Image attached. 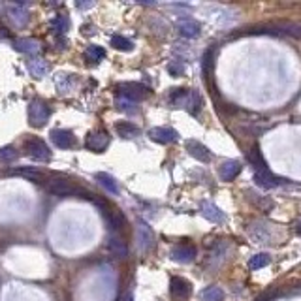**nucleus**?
I'll list each match as a JSON object with an SVG mask.
<instances>
[{"instance_id":"1","label":"nucleus","mask_w":301,"mask_h":301,"mask_svg":"<svg viewBox=\"0 0 301 301\" xmlns=\"http://www.w3.org/2000/svg\"><path fill=\"white\" fill-rule=\"evenodd\" d=\"M49 117H51V109L47 108L46 102L42 100L31 102V106H29V121H31L32 126H36V128L46 126Z\"/></svg>"},{"instance_id":"2","label":"nucleus","mask_w":301,"mask_h":301,"mask_svg":"<svg viewBox=\"0 0 301 301\" xmlns=\"http://www.w3.org/2000/svg\"><path fill=\"white\" fill-rule=\"evenodd\" d=\"M25 149H27V155L38 160V162H49L51 160V151L49 147L46 145V141L40 138H32L25 143Z\"/></svg>"},{"instance_id":"3","label":"nucleus","mask_w":301,"mask_h":301,"mask_svg":"<svg viewBox=\"0 0 301 301\" xmlns=\"http://www.w3.org/2000/svg\"><path fill=\"white\" fill-rule=\"evenodd\" d=\"M117 91H119V94L123 98L132 102L143 100V98H147L151 94V89L141 85V83H121V85H117Z\"/></svg>"},{"instance_id":"4","label":"nucleus","mask_w":301,"mask_h":301,"mask_svg":"<svg viewBox=\"0 0 301 301\" xmlns=\"http://www.w3.org/2000/svg\"><path fill=\"white\" fill-rule=\"evenodd\" d=\"M170 293L175 301H185L192 293V284L183 277H173L170 280Z\"/></svg>"},{"instance_id":"5","label":"nucleus","mask_w":301,"mask_h":301,"mask_svg":"<svg viewBox=\"0 0 301 301\" xmlns=\"http://www.w3.org/2000/svg\"><path fill=\"white\" fill-rule=\"evenodd\" d=\"M6 10H8L10 21L16 27H25L29 23V19H31V14H29V10L25 8L23 4H8Z\"/></svg>"},{"instance_id":"6","label":"nucleus","mask_w":301,"mask_h":301,"mask_svg":"<svg viewBox=\"0 0 301 301\" xmlns=\"http://www.w3.org/2000/svg\"><path fill=\"white\" fill-rule=\"evenodd\" d=\"M149 138L156 143H171V141H177L179 134L173 128H168V126H156V128L149 130Z\"/></svg>"},{"instance_id":"7","label":"nucleus","mask_w":301,"mask_h":301,"mask_svg":"<svg viewBox=\"0 0 301 301\" xmlns=\"http://www.w3.org/2000/svg\"><path fill=\"white\" fill-rule=\"evenodd\" d=\"M136 235H138V248L141 252H147L151 245H153V239H155V235L151 232V228L147 226V222L143 220H139L138 222V230H136Z\"/></svg>"},{"instance_id":"8","label":"nucleus","mask_w":301,"mask_h":301,"mask_svg":"<svg viewBox=\"0 0 301 301\" xmlns=\"http://www.w3.org/2000/svg\"><path fill=\"white\" fill-rule=\"evenodd\" d=\"M186 151H188V155L194 156L196 160H200V162H211V151H209L207 147L200 143V141H196V139H190V141H186Z\"/></svg>"},{"instance_id":"9","label":"nucleus","mask_w":301,"mask_h":301,"mask_svg":"<svg viewBox=\"0 0 301 301\" xmlns=\"http://www.w3.org/2000/svg\"><path fill=\"white\" fill-rule=\"evenodd\" d=\"M254 181H256V185L263 186V188H275V186L282 185V179L277 177V175H273L269 171V168H267V170L254 171Z\"/></svg>"},{"instance_id":"10","label":"nucleus","mask_w":301,"mask_h":301,"mask_svg":"<svg viewBox=\"0 0 301 301\" xmlns=\"http://www.w3.org/2000/svg\"><path fill=\"white\" fill-rule=\"evenodd\" d=\"M171 258L179 263H190L196 258V247L192 245H177L171 250Z\"/></svg>"},{"instance_id":"11","label":"nucleus","mask_w":301,"mask_h":301,"mask_svg":"<svg viewBox=\"0 0 301 301\" xmlns=\"http://www.w3.org/2000/svg\"><path fill=\"white\" fill-rule=\"evenodd\" d=\"M87 149H91V151H96V153H102V151H106V147L109 145V136L106 132H94L91 134L85 141Z\"/></svg>"},{"instance_id":"12","label":"nucleus","mask_w":301,"mask_h":301,"mask_svg":"<svg viewBox=\"0 0 301 301\" xmlns=\"http://www.w3.org/2000/svg\"><path fill=\"white\" fill-rule=\"evenodd\" d=\"M51 141L59 149H70V147H74V143H76V138H74V134L70 130L57 128V130L51 132Z\"/></svg>"},{"instance_id":"13","label":"nucleus","mask_w":301,"mask_h":301,"mask_svg":"<svg viewBox=\"0 0 301 301\" xmlns=\"http://www.w3.org/2000/svg\"><path fill=\"white\" fill-rule=\"evenodd\" d=\"M177 31H179V34L185 36V38H198L201 29H200V23H198V21L186 17V19H181L177 23Z\"/></svg>"},{"instance_id":"14","label":"nucleus","mask_w":301,"mask_h":301,"mask_svg":"<svg viewBox=\"0 0 301 301\" xmlns=\"http://www.w3.org/2000/svg\"><path fill=\"white\" fill-rule=\"evenodd\" d=\"M47 190L55 196H74L78 192L76 186L70 185L68 181H62V179H53L49 185H47Z\"/></svg>"},{"instance_id":"15","label":"nucleus","mask_w":301,"mask_h":301,"mask_svg":"<svg viewBox=\"0 0 301 301\" xmlns=\"http://www.w3.org/2000/svg\"><path fill=\"white\" fill-rule=\"evenodd\" d=\"M200 213L203 218H207V220H211V222H224L226 220V216H224V213L220 211V209L216 207L215 203H211V201H203L200 207Z\"/></svg>"},{"instance_id":"16","label":"nucleus","mask_w":301,"mask_h":301,"mask_svg":"<svg viewBox=\"0 0 301 301\" xmlns=\"http://www.w3.org/2000/svg\"><path fill=\"white\" fill-rule=\"evenodd\" d=\"M17 51H21V53H27V55H38L42 53V44H40L38 40L34 38H19L14 44Z\"/></svg>"},{"instance_id":"17","label":"nucleus","mask_w":301,"mask_h":301,"mask_svg":"<svg viewBox=\"0 0 301 301\" xmlns=\"http://www.w3.org/2000/svg\"><path fill=\"white\" fill-rule=\"evenodd\" d=\"M239 171H241V162H237V160H226L220 166L218 175H220L222 181H232V179H235V175H239Z\"/></svg>"},{"instance_id":"18","label":"nucleus","mask_w":301,"mask_h":301,"mask_svg":"<svg viewBox=\"0 0 301 301\" xmlns=\"http://www.w3.org/2000/svg\"><path fill=\"white\" fill-rule=\"evenodd\" d=\"M108 248H109V252L113 256H117V258H126V254H128L126 243H124L121 237H117V235L108 237Z\"/></svg>"},{"instance_id":"19","label":"nucleus","mask_w":301,"mask_h":301,"mask_svg":"<svg viewBox=\"0 0 301 301\" xmlns=\"http://www.w3.org/2000/svg\"><path fill=\"white\" fill-rule=\"evenodd\" d=\"M115 130L117 134L121 136V138H136V136H139V128L136 126V124L128 123V121H123V123H117L115 124Z\"/></svg>"},{"instance_id":"20","label":"nucleus","mask_w":301,"mask_h":301,"mask_svg":"<svg viewBox=\"0 0 301 301\" xmlns=\"http://www.w3.org/2000/svg\"><path fill=\"white\" fill-rule=\"evenodd\" d=\"M29 72H31L34 78H44L49 72V64L42 59H34V61H29Z\"/></svg>"},{"instance_id":"21","label":"nucleus","mask_w":301,"mask_h":301,"mask_svg":"<svg viewBox=\"0 0 301 301\" xmlns=\"http://www.w3.org/2000/svg\"><path fill=\"white\" fill-rule=\"evenodd\" d=\"M96 181L100 183L108 192L111 194H119V186H117V181L109 173H104V171H100V173H96Z\"/></svg>"},{"instance_id":"22","label":"nucleus","mask_w":301,"mask_h":301,"mask_svg":"<svg viewBox=\"0 0 301 301\" xmlns=\"http://www.w3.org/2000/svg\"><path fill=\"white\" fill-rule=\"evenodd\" d=\"M49 25H51V29H53L55 34L61 36V34H66V31H68V27H70V21L66 16H57L49 21Z\"/></svg>"},{"instance_id":"23","label":"nucleus","mask_w":301,"mask_h":301,"mask_svg":"<svg viewBox=\"0 0 301 301\" xmlns=\"http://www.w3.org/2000/svg\"><path fill=\"white\" fill-rule=\"evenodd\" d=\"M224 299V292L222 288L218 286H209L201 292V301H222Z\"/></svg>"},{"instance_id":"24","label":"nucleus","mask_w":301,"mask_h":301,"mask_svg":"<svg viewBox=\"0 0 301 301\" xmlns=\"http://www.w3.org/2000/svg\"><path fill=\"white\" fill-rule=\"evenodd\" d=\"M247 158H248V162H250V166L254 168V171L267 170V164H265V160L262 158V155H260V151H258V149H252V151L247 155Z\"/></svg>"},{"instance_id":"25","label":"nucleus","mask_w":301,"mask_h":301,"mask_svg":"<svg viewBox=\"0 0 301 301\" xmlns=\"http://www.w3.org/2000/svg\"><path fill=\"white\" fill-rule=\"evenodd\" d=\"M269 262H271L269 254H263V252H260V254L250 256V260H248V267H250L252 271L262 269V267H265V265H267Z\"/></svg>"},{"instance_id":"26","label":"nucleus","mask_w":301,"mask_h":301,"mask_svg":"<svg viewBox=\"0 0 301 301\" xmlns=\"http://www.w3.org/2000/svg\"><path fill=\"white\" fill-rule=\"evenodd\" d=\"M111 46L119 49V51H132L134 49V44H132L128 38H124L121 34H115V36H111Z\"/></svg>"},{"instance_id":"27","label":"nucleus","mask_w":301,"mask_h":301,"mask_svg":"<svg viewBox=\"0 0 301 301\" xmlns=\"http://www.w3.org/2000/svg\"><path fill=\"white\" fill-rule=\"evenodd\" d=\"M85 57H87V61H91V62H100L102 59L106 57V51H104L100 46H89L85 51Z\"/></svg>"},{"instance_id":"28","label":"nucleus","mask_w":301,"mask_h":301,"mask_svg":"<svg viewBox=\"0 0 301 301\" xmlns=\"http://www.w3.org/2000/svg\"><path fill=\"white\" fill-rule=\"evenodd\" d=\"M108 222L109 226L113 228V230H119V228H123V224H124V216L119 213V211H111L108 216Z\"/></svg>"},{"instance_id":"29","label":"nucleus","mask_w":301,"mask_h":301,"mask_svg":"<svg viewBox=\"0 0 301 301\" xmlns=\"http://www.w3.org/2000/svg\"><path fill=\"white\" fill-rule=\"evenodd\" d=\"M168 72H170L173 78H179V76H183L185 74V64L181 61H173L168 64Z\"/></svg>"},{"instance_id":"30","label":"nucleus","mask_w":301,"mask_h":301,"mask_svg":"<svg viewBox=\"0 0 301 301\" xmlns=\"http://www.w3.org/2000/svg\"><path fill=\"white\" fill-rule=\"evenodd\" d=\"M248 200L254 201L256 205H260L262 209H271L273 207V203H271V200H267V198H260L256 192H248Z\"/></svg>"},{"instance_id":"31","label":"nucleus","mask_w":301,"mask_h":301,"mask_svg":"<svg viewBox=\"0 0 301 301\" xmlns=\"http://www.w3.org/2000/svg\"><path fill=\"white\" fill-rule=\"evenodd\" d=\"M14 175H23V177H29V179H42V173L38 170H12Z\"/></svg>"},{"instance_id":"32","label":"nucleus","mask_w":301,"mask_h":301,"mask_svg":"<svg viewBox=\"0 0 301 301\" xmlns=\"http://www.w3.org/2000/svg\"><path fill=\"white\" fill-rule=\"evenodd\" d=\"M16 156H17V151L12 145L0 149V160H14Z\"/></svg>"},{"instance_id":"33","label":"nucleus","mask_w":301,"mask_h":301,"mask_svg":"<svg viewBox=\"0 0 301 301\" xmlns=\"http://www.w3.org/2000/svg\"><path fill=\"white\" fill-rule=\"evenodd\" d=\"M134 104H136V102L126 100V98H123V96H119V98H117V106H119L121 109H124V111H130V113H134V111H136Z\"/></svg>"},{"instance_id":"34","label":"nucleus","mask_w":301,"mask_h":301,"mask_svg":"<svg viewBox=\"0 0 301 301\" xmlns=\"http://www.w3.org/2000/svg\"><path fill=\"white\" fill-rule=\"evenodd\" d=\"M66 79H68V76H64V74H61V78L57 79V87L61 93H70V85Z\"/></svg>"},{"instance_id":"35","label":"nucleus","mask_w":301,"mask_h":301,"mask_svg":"<svg viewBox=\"0 0 301 301\" xmlns=\"http://www.w3.org/2000/svg\"><path fill=\"white\" fill-rule=\"evenodd\" d=\"M211 64H213V53H211V51H207V53H205V57H203V70H205V72H209V70H211Z\"/></svg>"},{"instance_id":"36","label":"nucleus","mask_w":301,"mask_h":301,"mask_svg":"<svg viewBox=\"0 0 301 301\" xmlns=\"http://www.w3.org/2000/svg\"><path fill=\"white\" fill-rule=\"evenodd\" d=\"M76 6H78V8H91V6H93V2H78V4H76Z\"/></svg>"},{"instance_id":"37","label":"nucleus","mask_w":301,"mask_h":301,"mask_svg":"<svg viewBox=\"0 0 301 301\" xmlns=\"http://www.w3.org/2000/svg\"><path fill=\"white\" fill-rule=\"evenodd\" d=\"M121 301H134V297H132V295H126V297H123Z\"/></svg>"},{"instance_id":"38","label":"nucleus","mask_w":301,"mask_h":301,"mask_svg":"<svg viewBox=\"0 0 301 301\" xmlns=\"http://www.w3.org/2000/svg\"><path fill=\"white\" fill-rule=\"evenodd\" d=\"M297 232H301V218H299V222H297Z\"/></svg>"}]
</instances>
